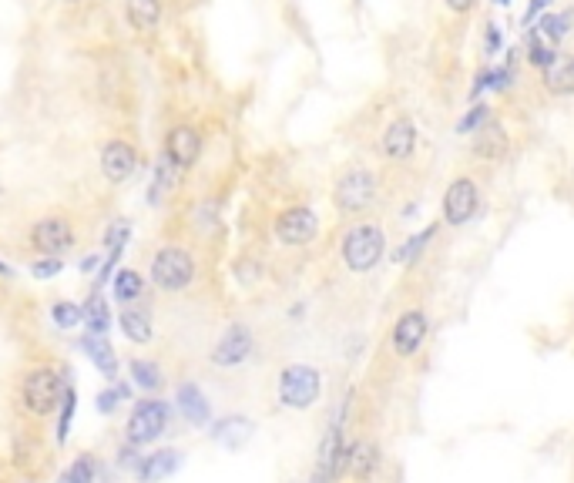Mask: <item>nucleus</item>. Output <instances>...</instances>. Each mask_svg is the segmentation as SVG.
Returning <instances> with one entry per match:
<instances>
[{"label":"nucleus","instance_id":"obj_1","mask_svg":"<svg viewBox=\"0 0 574 483\" xmlns=\"http://www.w3.org/2000/svg\"><path fill=\"white\" fill-rule=\"evenodd\" d=\"M340 255H343V265L353 272V276L373 272L376 265L383 262V255H387V232H383V225H376V222L350 225V229L343 232Z\"/></svg>","mask_w":574,"mask_h":483},{"label":"nucleus","instance_id":"obj_2","mask_svg":"<svg viewBox=\"0 0 574 483\" xmlns=\"http://www.w3.org/2000/svg\"><path fill=\"white\" fill-rule=\"evenodd\" d=\"M380 178L366 165H346L333 182V205L340 215H363L376 205Z\"/></svg>","mask_w":574,"mask_h":483},{"label":"nucleus","instance_id":"obj_3","mask_svg":"<svg viewBox=\"0 0 574 483\" xmlns=\"http://www.w3.org/2000/svg\"><path fill=\"white\" fill-rule=\"evenodd\" d=\"M64 376L54 366H34L21 380V406L31 416H51L61 406Z\"/></svg>","mask_w":574,"mask_h":483},{"label":"nucleus","instance_id":"obj_4","mask_svg":"<svg viewBox=\"0 0 574 483\" xmlns=\"http://www.w3.org/2000/svg\"><path fill=\"white\" fill-rule=\"evenodd\" d=\"M148 276H152V282L162 292H182L199 276V262H195V255L182 249V245H165V249H158L152 255Z\"/></svg>","mask_w":574,"mask_h":483},{"label":"nucleus","instance_id":"obj_5","mask_svg":"<svg viewBox=\"0 0 574 483\" xmlns=\"http://www.w3.org/2000/svg\"><path fill=\"white\" fill-rule=\"evenodd\" d=\"M323 396V373L309 363H289L279 373V403L286 410H309Z\"/></svg>","mask_w":574,"mask_h":483},{"label":"nucleus","instance_id":"obj_6","mask_svg":"<svg viewBox=\"0 0 574 483\" xmlns=\"http://www.w3.org/2000/svg\"><path fill=\"white\" fill-rule=\"evenodd\" d=\"M481 212V182L474 175H457L440 198V222L450 229H464Z\"/></svg>","mask_w":574,"mask_h":483},{"label":"nucleus","instance_id":"obj_7","mask_svg":"<svg viewBox=\"0 0 574 483\" xmlns=\"http://www.w3.org/2000/svg\"><path fill=\"white\" fill-rule=\"evenodd\" d=\"M168 410L165 400H158V396H145V400L135 403V410L128 416V443L131 447H148V443H155L162 433L168 430Z\"/></svg>","mask_w":574,"mask_h":483},{"label":"nucleus","instance_id":"obj_8","mask_svg":"<svg viewBox=\"0 0 574 483\" xmlns=\"http://www.w3.org/2000/svg\"><path fill=\"white\" fill-rule=\"evenodd\" d=\"M427 336H430V316L427 309H407L400 312L397 322H393L390 329V349L397 359H413L420 353L423 346H427Z\"/></svg>","mask_w":574,"mask_h":483},{"label":"nucleus","instance_id":"obj_9","mask_svg":"<svg viewBox=\"0 0 574 483\" xmlns=\"http://www.w3.org/2000/svg\"><path fill=\"white\" fill-rule=\"evenodd\" d=\"M272 232L289 249H303V245H309L319 235V215L309 205H289L276 215Z\"/></svg>","mask_w":574,"mask_h":483},{"label":"nucleus","instance_id":"obj_10","mask_svg":"<svg viewBox=\"0 0 574 483\" xmlns=\"http://www.w3.org/2000/svg\"><path fill=\"white\" fill-rule=\"evenodd\" d=\"M31 249L37 255H61L74 249V229L64 215H47L31 225Z\"/></svg>","mask_w":574,"mask_h":483},{"label":"nucleus","instance_id":"obj_11","mask_svg":"<svg viewBox=\"0 0 574 483\" xmlns=\"http://www.w3.org/2000/svg\"><path fill=\"white\" fill-rule=\"evenodd\" d=\"M417 145H420V131L413 125V118H407V115L393 118L380 135V155L387 161H397V165H403V161H410L417 155Z\"/></svg>","mask_w":574,"mask_h":483},{"label":"nucleus","instance_id":"obj_12","mask_svg":"<svg viewBox=\"0 0 574 483\" xmlns=\"http://www.w3.org/2000/svg\"><path fill=\"white\" fill-rule=\"evenodd\" d=\"M252 349H256L252 329L246 326V322H232V326L219 336L215 349H212V363L222 366V369H235V366H242L252 356Z\"/></svg>","mask_w":574,"mask_h":483},{"label":"nucleus","instance_id":"obj_13","mask_svg":"<svg viewBox=\"0 0 574 483\" xmlns=\"http://www.w3.org/2000/svg\"><path fill=\"white\" fill-rule=\"evenodd\" d=\"M101 175L108 178L111 185H125L131 175L138 172V148L125 138H111L105 148H101Z\"/></svg>","mask_w":574,"mask_h":483},{"label":"nucleus","instance_id":"obj_14","mask_svg":"<svg viewBox=\"0 0 574 483\" xmlns=\"http://www.w3.org/2000/svg\"><path fill=\"white\" fill-rule=\"evenodd\" d=\"M165 158L175 161L182 172H188V168H195V161L202 158V131L195 125H188V121H182V125L168 128L165 135Z\"/></svg>","mask_w":574,"mask_h":483},{"label":"nucleus","instance_id":"obj_15","mask_svg":"<svg viewBox=\"0 0 574 483\" xmlns=\"http://www.w3.org/2000/svg\"><path fill=\"white\" fill-rule=\"evenodd\" d=\"M470 155L484 161V165H501V161L511 155V135H507V128L497 125V121H487V125L481 131H474V138H470Z\"/></svg>","mask_w":574,"mask_h":483},{"label":"nucleus","instance_id":"obj_16","mask_svg":"<svg viewBox=\"0 0 574 483\" xmlns=\"http://www.w3.org/2000/svg\"><path fill=\"white\" fill-rule=\"evenodd\" d=\"M541 88L551 98H574V51H561L548 68L541 71Z\"/></svg>","mask_w":574,"mask_h":483},{"label":"nucleus","instance_id":"obj_17","mask_svg":"<svg viewBox=\"0 0 574 483\" xmlns=\"http://www.w3.org/2000/svg\"><path fill=\"white\" fill-rule=\"evenodd\" d=\"M178 463H182V453L178 450H155L135 463V477L141 483H162L178 470Z\"/></svg>","mask_w":574,"mask_h":483},{"label":"nucleus","instance_id":"obj_18","mask_svg":"<svg viewBox=\"0 0 574 483\" xmlns=\"http://www.w3.org/2000/svg\"><path fill=\"white\" fill-rule=\"evenodd\" d=\"M81 353L91 359L94 369H98L108 383L118 380V356H115V349H111L108 336H94V333L81 336Z\"/></svg>","mask_w":574,"mask_h":483},{"label":"nucleus","instance_id":"obj_19","mask_svg":"<svg viewBox=\"0 0 574 483\" xmlns=\"http://www.w3.org/2000/svg\"><path fill=\"white\" fill-rule=\"evenodd\" d=\"M175 403H178V410H182V416H185V420L192 423V426H205V423H209L212 406H209L205 393H202L195 383H182V386H178Z\"/></svg>","mask_w":574,"mask_h":483},{"label":"nucleus","instance_id":"obj_20","mask_svg":"<svg viewBox=\"0 0 574 483\" xmlns=\"http://www.w3.org/2000/svg\"><path fill=\"white\" fill-rule=\"evenodd\" d=\"M376 467H380V450H376V443L373 440H353L350 467H346V473H350L356 483H370Z\"/></svg>","mask_w":574,"mask_h":483},{"label":"nucleus","instance_id":"obj_21","mask_svg":"<svg viewBox=\"0 0 574 483\" xmlns=\"http://www.w3.org/2000/svg\"><path fill=\"white\" fill-rule=\"evenodd\" d=\"M531 27H534V31H538L541 37H548L551 44L561 47V44L571 37V31H574V7H568V11H548V14H541Z\"/></svg>","mask_w":574,"mask_h":483},{"label":"nucleus","instance_id":"obj_22","mask_svg":"<svg viewBox=\"0 0 574 483\" xmlns=\"http://www.w3.org/2000/svg\"><path fill=\"white\" fill-rule=\"evenodd\" d=\"M125 21L135 31H155L162 24V0H125Z\"/></svg>","mask_w":574,"mask_h":483},{"label":"nucleus","instance_id":"obj_23","mask_svg":"<svg viewBox=\"0 0 574 483\" xmlns=\"http://www.w3.org/2000/svg\"><path fill=\"white\" fill-rule=\"evenodd\" d=\"M249 437H252V423L246 416H222V420H215L212 426V440L225 443L229 450H239Z\"/></svg>","mask_w":574,"mask_h":483},{"label":"nucleus","instance_id":"obj_24","mask_svg":"<svg viewBox=\"0 0 574 483\" xmlns=\"http://www.w3.org/2000/svg\"><path fill=\"white\" fill-rule=\"evenodd\" d=\"M81 322L88 326V333L94 336H108V329H111V306H108V299L101 296V292H91L88 302L81 306Z\"/></svg>","mask_w":574,"mask_h":483},{"label":"nucleus","instance_id":"obj_25","mask_svg":"<svg viewBox=\"0 0 574 483\" xmlns=\"http://www.w3.org/2000/svg\"><path fill=\"white\" fill-rule=\"evenodd\" d=\"M121 333H125L131 343H138V346H145L148 339H152V333H155V326H152V316H148V309H141V306H135V309H125L121 312Z\"/></svg>","mask_w":574,"mask_h":483},{"label":"nucleus","instance_id":"obj_26","mask_svg":"<svg viewBox=\"0 0 574 483\" xmlns=\"http://www.w3.org/2000/svg\"><path fill=\"white\" fill-rule=\"evenodd\" d=\"M558 54H561L558 44H551L548 37H541L538 31H534V27H528V47H524V61H528L534 71L541 74L554 58H558Z\"/></svg>","mask_w":574,"mask_h":483},{"label":"nucleus","instance_id":"obj_27","mask_svg":"<svg viewBox=\"0 0 574 483\" xmlns=\"http://www.w3.org/2000/svg\"><path fill=\"white\" fill-rule=\"evenodd\" d=\"M128 369H131V383L141 386L145 393H155V390H162V386H165L162 366L152 363V359H131Z\"/></svg>","mask_w":574,"mask_h":483},{"label":"nucleus","instance_id":"obj_28","mask_svg":"<svg viewBox=\"0 0 574 483\" xmlns=\"http://www.w3.org/2000/svg\"><path fill=\"white\" fill-rule=\"evenodd\" d=\"M182 175H185L182 168L162 155V161H158V168H155V182H152V192H148V202L158 205V198H162L165 192H172V188L182 182Z\"/></svg>","mask_w":574,"mask_h":483},{"label":"nucleus","instance_id":"obj_29","mask_svg":"<svg viewBox=\"0 0 574 483\" xmlns=\"http://www.w3.org/2000/svg\"><path fill=\"white\" fill-rule=\"evenodd\" d=\"M437 232H440V225L434 222V225H427V229H423V232L410 235V239L403 242L397 252H393V262H397V265H413V262L420 259V252L427 249V245H430V239H434Z\"/></svg>","mask_w":574,"mask_h":483},{"label":"nucleus","instance_id":"obj_30","mask_svg":"<svg viewBox=\"0 0 574 483\" xmlns=\"http://www.w3.org/2000/svg\"><path fill=\"white\" fill-rule=\"evenodd\" d=\"M145 296V279H141V272L135 269H121L115 276V299L131 306V302H138Z\"/></svg>","mask_w":574,"mask_h":483},{"label":"nucleus","instance_id":"obj_31","mask_svg":"<svg viewBox=\"0 0 574 483\" xmlns=\"http://www.w3.org/2000/svg\"><path fill=\"white\" fill-rule=\"evenodd\" d=\"M487 121H494V115H491V108H487L484 101H474L470 108L460 115V121H457V135H474V131H481Z\"/></svg>","mask_w":574,"mask_h":483},{"label":"nucleus","instance_id":"obj_32","mask_svg":"<svg viewBox=\"0 0 574 483\" xmlns=\"http://www.w3.org/2000/svg\"><path fill=\"white\" fill-rule=\"evenodd\" d=\"M94 473H98V460H94L91 453H81V457L64 470L61 483H94Z\"/></svg>","mask_w":574,"mask_h":483},{"label":"nucleus","instance_id":"obj_33","mask_svg":"<svg viewBox=\"0 0 574 483\" xmlns=\"http://www.w3.org/2000/svg\"><path fill=\"white\" fill-rule=\"evenodd\" d=\"M74 406H78V393H74V386H64V396H61V406H58V443L68 440Z\"/></svg>","mask_w":574,"mask_h":483},{"label":"nucleus","instance_id":"obj_34","mask_svg":"<svg viewBox=\"0 0 574 483\" xmlns=\"http://www.w3.org/2000/svg\"><path fill=\"white\" fill-rule=\"evenodd\" d=\"M51 319L58 322L61 329H74V326H81V306H74V302L68 299H61V302H54L51 306Z\"/></svg>","mask_w":574,"mask_h":483},{"label":"nucleus","instance_id":"obj_35","mask_svg":"<svg viewBox=\"0 0 574 483\" xmlns=\"http://www.w3.org/2000/svg\"><path fill=\"white\" fill-rule=\"evenodd\" d=\"M501 51H504V34H501V27H497L494 21H487V24H484V54H487V58H497Z\"/></svg>","mask_w":574,"mask_h":483},{"label":"nucleus","instance_id":"obj_36","mask_svg":"<svg viewBox=\"0 0 574 483\" xmlns=\"http://www.w3.org/2000/svg\"><path fill=\"white\" fill-rule=\"evenodd\" d=\"M61 269H64V262L58 259V255H41V259L31 265V272L37 279H51V276H58Z\"/></svg>","mask_w":574,"mask_h":483},{"label":"nucleus","instance_id":"obj_37","mask_svg":"<svg viewBox=\"0 0 574 483\" xmlns=\"http://www.w3.org/2000/svg\"><path fill=\"white\" fill-rule=\"evenodd\" d=\"M128 235H131V222H128V219L111 222L108 232H105V245H108V249H115V245H125Z\"/></svg>","mask_w":574,"mask_h":483},{"label":"nucleus","instance_id":"obj_38","mask_svg":"<svg viewBox=\"0 0 574 483\" xmlns=\"http://www.w3.org/2000/svg\"><path fill=\"white\" fill-rule=\"evenodd\" d=\"M548 11H554V0H528V7H524V14H521V27H531L541 14H548Z\"/></svg>","mask_w":574,"mask_h":483},{"label":"nucleus","instance_id":"obj_39","mask_svg":"<svg viewBox=\"0 0 574 483\" xmlns=\"http://www.w3.org/2000/svg\"><path fill=\"white\" fill-rule=\"evenodd\" d=\"M477 4H481V0H444V7L454 17H467V14H474L477 11Z\"/></svg>","mask_w":574,"mask_h":483},{"label":"nucleus","instance_id":"obj_40","mask_svg":"<svg viewBox=\"0 0 574 483\" xmlns=\"http://www.w3.org/2000/svg\"><path fill=\"white\" fill-rule=\"evenodd\" d=\"M118 400H121V396H118L115 386H111V390H101V393H98V410H101V413H115Z\"/></svg>","mask_w":574,"mask_h":483},{"label":"nucleus","instance_id":"obj_41","mask_svg":"<svg viewBox=\"0 0 574 483\" xmlns=\"http://www.w3.org/2000/svg\"><path fill=\"white\" fill-rule=\"evenodd\" d=\"M98 262H101V255H84V259H81V272H91Z\"/></svg>","mask_w":574,"mask_h":483},{"label":"nucleus","instance_id":"obj_42","mask_svg":"<svg viewBox=\"0 0 574 483\" xmlns=\"http://www.w3.org/2000/svg\"><path fill=\"white\" fill-rule=\"evenodd\" d=\"M309 483H333V480H329L323 470H313V473H309Z\"/></svg>","mask_w":574,"mask_h":483},{"label":"nucleus","instance_id":"obj_43","mask_svg":"<svg viewBox=\"0 0 574 483\" xmlns=\"http://www.w3.org/2000/svg\"><path fill=\"white\" fill-rule=\"evenodd\" d=\"M0 276L11 279V276H14V269H11V265H7V262H0Z\"/></svg>","mask_w":574,"mask_h":483},{"label":"nucleus","instance_id":"obj_44","mask_svg":"<svg viewBox=\"0 0 574 483\" xmlns=\"http://www.w3.org/2000/svg\"><path fill=\"white\" fill-rule=\"evenodd\" d=\"M491 4H494V7H511L514 0H491Z\"/></svg>","mask_w":574,"mask_h":483},{"label":"nucleus","instance_id":"obj_45","mask_svg":"<svg viewBox=\"0 0 574 483\" xmlns=\"http://www.w3.org/2000/svg\"><path fill=\"white\" fill-rule=\"evenodd\" d=\"M64 4H81V0H64Z\"/></svg>","mask_w":574,"mask_h":483},{"label":"nucleus","instance_id":"obj_46","mask_svg":"<svg viewBox=\"0 0 574 483\" xmlns=\"http://www.w3.org/2000/svg\"><path fill=\"white\" fill-rule=\"evenodd\" d=\"M0 192H4V182H0Z\"/></svg>","mask_w":574,"mask_h":483}]
</instances>
